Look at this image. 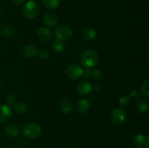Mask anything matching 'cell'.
<instances>
[{
    "label": "cell",
    "instance_id": "6da1fadb",
    "mask_svg": "<svg viewBox=\"0 0 149 148\" xmlns=\"http://www.w3.org/2000/svg\"><path fill=\"white\" fill-rule=\"evenodd\" d=\"M81 63L85 69L93 68L98 62V55L94 50H87L81 56Z\"/></svg>",
    "mask_w": 149,
    "mask_h": 148
},
{
    "label": "cell",
    "instance_id": "7a4b0ae2",
    "mask_svg": "<svg viewBox=\"0 0 149 148\" xmlns=\"http://www.w3.org/2000/svg\"><path fill=\"white\" fill-rule=\"evenodd\" d=\"M40 11V7L36 1L33 0L27 1L23 7V15L29 20L36 18Z\"/></svg>",
    "mask_w": 149,
    "mask_h": 148
},
{
    "label": "cell",
    "instance_id": "3957f363",
    "mask_svg": "<svg viewBox=\"0 0 149 148\" xmlns=\"http://www.w3.org/2000/svg\"><path fill=\"white\" fill-rule=\"evenodd\" d=\"M42 132V129L39 125L31 123L26 125L23 129V133L26 137L29 139H34L39 137Z\"/></svg>",
    "mask_w": 149,
    "mask_h": 148
},
{
    "label": "cell",
    "instance_id": "277c9868",
    "mask_svg": "<svg viewBox=\"0 0 149 148\" xmlns=\"http://www.w3.org/2000/svg\"><path fill=\"white\" fill-rule=\"evenodd\" d=\"M73 35L72 29L66 25H61L55 29V36L57 39L61 41H65L71 39Z\"/></svg>",
    "mask_w": 149,
    "mask_h": 148
},
{
    "label": "cell",
    "instance_id": "5b68a950",
    "mask_svg": "<svg viewBox=\"0 0 149 148\" xmlns=\"http://www.w3.org/2000/svg\"><path fill=\"white\" fill-rule=\"evenodd\" d=\"M126 119V113L124 110L121 108H116L112 111L111 114V120L115 126H120Z\"/></svg>",
    "mask_w": 149,
    "mask_h": 148
},
{
    "label": "cell",
    "instance_id": "8992f818",
    "mask_svg": "<svg viewBox=\"0 0 149 148\" xmlns=\"http://www.w3.org/2000/svg\"><path fill=\"white\" fill-rule=\"evenodd\" d=\"M84 69L77 64L70 65L66 69V75L71 79H79L82 77Z\"/></svg>",
    "mask_w": 149,
    "mask_h": 148
},
{
    "label": "cell",
    "instance_id": "52a82bcc",
    "mask_svg": "<svg viewBox=\"0 0 149 148\" xmlns=\"http://www.w3.org/2000/svg\"><path fill=\"white\" fill-rule=\"evenodd\" d=\"M133 142L137 148H148L149 138L147 135L138 133L133 136Z\"/></svg>",
    "mask_w": 149,
    "mask_h": 148
},
{
    "label": "cell",
    "instance_id": "ba28073f",
    "mask_svg": "<svg viewBox=\"0 0 149 148\" xmlns=\"http://www.w3.org/2000/svg\"><path fill=\"white\" fill-rule=\"evenodd\" d=\"M12 116H13V110L10 106L7 104L0 105V121H8Z\"/></svg>",
    "mask_w": 149,
    "mask_h": 148
},
{
    "label": "cell",
    "instance_id": "9c48e42d",
    "mask_svg": "<svg viewBox=\"0 0 149 148\" xmlns=\"http://www.w3.org/2000/svg\"><path fill=\"white\" fill-rule=\"evenodd\" d=\"M23 55L27 58L34 57L39 53V48L35 44H29L23 48Z\"/></svg>",
    "mask_w": 149,
    "mask_h": 148
},
{
    "label": "cell",
    "instance_id": "30bf717a",
    "mask_svg": "<svg viewBox=\"0 0 149 148\" xmlns=\"http://www.w3.org/2000/svg\"><path fill=\"white\" fill-rule=\"evenodd\" d=\"M93 86L89 81H83L77 86V92L81 95H86L90 94L93 91Z\"/></svg>",
    "mask_w": 149,
    "mask_h": 148
},
{
    "label": "cell",
    "instance_id": "8fae6325",
    "mask_svg": "<svg viewBox=\"0 0 149 148\" xmlns=\"http://www.w3.org/2000/svg\"><path fill=\"white\" fill-rule=\"evenodd\" d=\"M43 20L44 23L47 26H50V27L55 26L58 21V15L53 12H47L45 13Z\"/></svg>",
    "mask_w": 149,
    "mask_h": 148
},
{
    "label": "cell",
    "instance_id": "7c38bea8",
    "mask_svg": "<svg viewBox=\"0 0 149 148\" xmlns=\"http://www.w3.org/2000/svg\"><path fill=\"white\" fill-rule=\"evenodd\" d=\"M37 36L41 41H49L52 39V31L47 28L42 27L38 30Z\"/></svg>",
    "mask_w": 149,
    "mask_h": 148
},
{
    "label": "cell",
    "instance_id": "4fadbf2b",
    "mask_svg": "<svg viewBox=\"0 0 149 148\" xmlns=\"http://www.w3.org/2000/svg\"><path fill=\"white\" fill-rule=\"evenodd\" d=\"M90 107V102L87 99H81L78 101L77 104V110L81 114H84V113H87L89 110Z\"/></svg>",
    "mask_w": 149,
    "mask_h": 148
},
{
    "label": "cell",
    "instance_id": "5bb4252c",
    "mask_svg": "<svg viewBox=\"0 0 149 148\" xmlns=\"http://www.w3.org/2000/svg\"><path fill=\"white\" fill-rule=\"evenodd\" d=\"M58 108H59L60 111L62 112L63 113L67 114L72 110L73 105L70 101L67 100H63L60 101V102L58 103Z\"/></svg>",
    "mask_w": 149,
    "mask_h": 148
},
{
    "label": "cell",
    "instance_id": "9a60e30c",
    "mask_svg": "<svg viewBox=\"0 0 149 148\" xmlns=\"http://www.w3.org/2000/svg\"><path fill=\"white\" fill-rule=\"evenodd\" d=\"M6 134L10 137H15L20 133V129L17 126L14 124H9L4 129Z\"/></svg>",
    "mask_w": 149,
    "mask_h": 148
},
{
    "label": "cell",
    "instance_id": "2e32d148",
    "mask_svg": "<svg viewBox=\"0 0 149 148\" xmlns=\"http://www.w3.org/2000/svg\"><path fill=\"white\" fill-rule=\"evenodd\" d=\"M97 36V32L93 28H88L83 32V37L87 41H93Z\"/></svg>",
    "mask_w": 149,
    "mask_h": 148
},
{
    "label": "cell",
    "instance_id": "e0dca14e",
    "mask_svg": "<svg viewBox=\"0 0 149 148\" xmlns=\"http://www.w3.org/2000/svg\"><path fill=\"white\" fill-rule=\"evenodd\" d=\"M1 33L3 37L6 38V39H10L14 36L15 30L12 26H4L1 27Z\"/></svg>",
    "mask_w": 149,
    "mask_h": 148
},
{
    "label": "cell",
    "instance_id": "ac0fdd59",
    "mask_svg": "<svg viewBox=\"0 0 149 148\" xmlns=\"http://www.w3.org/2000/svg\"><path fill=\"white\" fill-rule=\"evenodd\" d=\"M137 110L141 113H146L149 110V102L147 100H141L137 104Z\"/></svg>",
    "mask_w": 149,
    "mask_h": 148
},
{
    "label": "cell",
    "instance_id": "d6986e66",
    "mask_svg": "<svg viewBox=\"0 0 149 148\" xmlns=\"http://www.w3.org/2000/svg\"><path fill=\"white\" fill-rule=\"evenodd\" d=\"M44 5L50 10H55L59 7V0H42Z\"/></svg>",
    "mask_w": 149,
    "mask_h": 148
},
{
    "label": "cell",
    "instance_id": "ffe728a7",
    "mask_svg": "<svg viewBox=\"0 0 149 148\" xmlns=\"http://www.w3.org/2000/svg\"><path fill=\"white\" fill-rule=\"evenodd\" d=\"M13 109H14V111L15 113L20 115H23L27 112V106L22 102H15V104H14V107H13Z\"/></svg>",
    "mask_w": 149,
    "mask_h": 148
},
{
    "label": "cell",
    "instance_id": "44dd1931",
    "mask_svg": "<svg viewBox=\"0 0 149 148\" xmlns=\"http://www.w3.org/2000/svg\"><path fill=\"white\" fill-rule=\"evenodd\" d=\"M52 48L54 51L57 52H61L65 48V43H64L63 41L58 40L56 39L55 41H54L52 44Z\"/></svg>",
    "mask_w": 149,
    "mask_h": 148
},
{
    "label": "cell",
    "instance_id": "7402d4cb",
    "mask_svg": "<svg viewBox=\"0 0 149 148\" xmlns=\"http://www.w3.org/2000/svg\"><path fill=\"white\" fill-rule=\"evenodd\" d=\"M141 93L146 98L149 97V78H147L143 81L141 86Z\"/></svg>",
    "mask_w": 149,
    "mask_h": 148
},
{
    "label": "cell",
    "instance_id": "603a6c76",
    "mask_svg": "<svg viewBox=\"0 0 149 148\" xmlns=\"http://www.w3.org/2000/svg\"><path fill=\"white\" fill-rule=\"evenodd\" d=\"M130 98L127 95H122L119 100V104L121 107H127L130 104Z\"/></svg>",
    "mask_w": 149,
    "mask_h": 148
},
{
    "label": "cell",
    "instance_id": "cb8c5ba5",
    "mask_svg": "<svg viewBox=\"0 0 149 148\" xmlns=\"http://www.w3.org/2000/svg\"><path fill=\"white\" fill-rule=\"evenodd\" d=\"M91 77L95 81H100L103 78V73L99 70H93L91 72Z\"/></svg>",
    "mask_w": 149,
    "mask_h": 148
},
{
    "label": "cell",
    "instance_id": "d4e9b609",
    "mask_svg": "<svg viewBox=\"0 0 149 148\" xmlns=\"http://www.w3.org/2000/svg\"><path fill=\"white\" fill-rule=\"evenodd\" d=\"M39 57L40 59H43V60H47L50 57V55L49 52L47 50H42L39 52Z\"/></svg>",
    "mask_w": 149,
    "mask_h": 148
},
{
    "label": "cell",
    "instance_id": "484cf974",
    "mask_svg": "<svg viewBox=\"0 0 149 148\" xmlns=\"http://www.w3.org/2000/svg\"><path fill=\"white\" fill-rule=\"evenodd\" d=\"M6 101H7V104H8L9 106L14 105L16 102L15 96L13 95V94H10V95H9L8 97H7V100H6Z\"/></svg>",
    "mask_w": 149,
    "mask_h": 148
},
{
    "label": "cell",
    "instance_id": "4316f807",
    "mask_svg": "<svg viewBox=\"0 0 149 148\" xmlns=\"http://www.w3.org/2000/svg\"><path fill=\"white\" fill-rule=\"evenodd\" d=\"M84 78H88L90 77H91V71H90L89 69H85V71H84V73H83V75Z\"/></svg>",
    "mask_w": 149,
    "mask_h": 148
},
{
    "label": "cell",
    "instance_id": "83f0119b",
    "mask_svg": "<svg viewBox=\"0 0 149 148\" xmlns=\"http://www.w3.org/2000/svg\"><path fill=\"white\" fill-rule=\"evenodd\" d=\"M26 0H10L12 3L13 4H15V5H20V4H23L25 2Z\"/></svg>",
    "mask_w": 149,
    "mask_h": 148
},
{
    "label": "cell",
    "instance_id": "f1b7e54d",
    "mask_svg": "<svg viewBox=\"0 0 149 148\" xmlns=\"http://www.w3.org/2000/svg\"><path fill=\"white\" fill-rule=\"evenodd\" d=\"M130 96L132 97H134V98H135V97H139L140 94H139V93H138V91H136V90H133V91H131Z\"/></svg>",
    "mask_w": 149,
    "mask_h": 148
},
{
    "label": "cell",
    "instance_id": "f546056e",
    "mask_svg": "<svg viewBox=\"0 0 149 148\" xmlns=\"http://www.w3.org/2000/svg\"><path fill=\"white\" fill-rule=\"evenodd\" d=\"M17 142L18 145H23V144L25 143V139H23V137H20L17 139Z\"/></svg>",
    "mask_w": 149,
    "mask_h": 148
},
{
    "label": "cell",
    "instance_id": "4dcf8cb0",
    "mask_svg": "<svg viewBox=\"0 0 149 148\" xmlns=\"http://www.w3.org/2000/svg\"><path fill=\"white\" fill-rule=\"evenodd\" d=\"M95 90L96 91H100V90H101V86H100V85H97L95 87Z\"/></svg>",
    "mask_w": 149,
    "mask_h": 148
},
{
    "label": "cell",
    "instance_id": "1f68e13d",
    "mask_svg": "<svg viewBox=\"0 0 149 148\" xmlns=\"http://www.w3.org/2000/svg\"><path fill=\"white\" fill-rule=\"evenodd\" d=\"M1 77H0V84H1Z\"/></svg>",
    "mask_w": 149,
    "mask_h": 148
},
{
    "label": "cell",
    "instance_id": "d6a6232c",
    "mask_svg": "<svg viewBox=\"0 0 149 148\" xmlns=\"http://www.w3.org/2000/svg\"><path fill=\"white\" fill-rule=\"evenodd\" d=\"M1 7H0V13H1Z\"/></svg>",
    "mask_w": 149,
    "mask_h": 148
},
{
    "label": "cell",
    "instance_id": "836d02e7",
    "mask_svg": "<svg viewBox=\"0 0 149 148\" xmlns=\"http://www.w3.org/2000/svg\"><path fill=\"white\" fill-rule=\"evenodd\" d=\"M15 148H23V147H15Z\"/></svg>",
    "mask_w": 149,
    "mask_h": 148
}]
</instances>
